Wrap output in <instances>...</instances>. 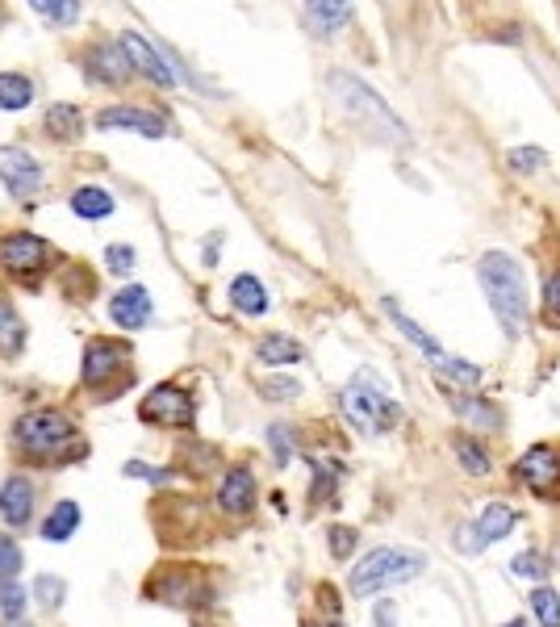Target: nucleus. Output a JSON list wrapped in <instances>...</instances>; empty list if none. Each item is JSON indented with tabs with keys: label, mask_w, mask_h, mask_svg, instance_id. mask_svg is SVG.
Masks as SVG:
<instances>
[{
	"label": "nucleus",
	"mask_w": 560,
	"mask_h": 627,
	"mask_svg": "<svg viewBox=\"0 0 560 627\" xmlns=\"http://www.w3.org/2000/svg\"><path fill=\"white\" fill-rule=\"evenodd\" d=\"M477 276H481L489 310H494L502 322V331L510 339L523 335V327H527V281H523L519 260L506 251H485L481 264H477Z\"/></svg>",
	"instance_id": "1"
},
{
	"label": "nucleus",
	"mask_w": 560,
	"mask_h": 627,
	"mask_svg": "<svg viewBox=\"0 0 560 627\" xmlns=\"http://www.w3.org/2000/svg\"><path fill=\"white\" fill-rule=\"evenodd\" d=\"M427 569V556L423 552H410V548H372L364 561H356L352 577H347V590L352 598H372V594H385L393 586H406L414 582L418 573Z\"/></svg>",
	"instance_id": "2"
},
{
	"label": "nucleus",
	"mask_w": 560,
	"mask_h": 627,
	"mask_svg": "<svg viewBox=\"0 0 560 627\" xmlns=\"http://www.w3.org/2000/svg\"><path fill=\"white\" fill-rule=\"evenodd\" d=\"M339 402H343V414L352 418L364 435H381V431L402 423V406L393 402L389 385L372 373V368H360V373L343 385Z\"/></svg>",
	"instance_id": "3"
},
{
	"label": "nucleus",
	"mask_w": 560,
	"mask_h": 627,
	"mask_svg": "<svg viewBox=\"0 0 560 627\" xmlns=\"http://www.w3.org/2000/svg\"><path fill=\"white\" fill-rule=\"evenodd\" d=\"M331 88H335L339 105L347 109V118L360 122V126H368L372 138H381V143H410V130L402 126V118H398V113H393L360 76L331 72Z\"/></svg>",
	"instance_id": "4"
},
{
	"label": "nucleus",
	"mask_w": 560,
	"mask_h": 627,
	"mask_svg": "<svg viewBox=\"0 0 560 627\" xmlns=\"http://www.w3.org/2000/svg\"><path fill=\"white\" fill-rule=\"evenodd\" d=\"M13 435H17V448L26 452V456H34L38 464L67 460V456H76V448H80L72 418L59 414V410H34V414H26L17 423Z\"/></svg>",
	"instance_id": "5"
},
{
	"label": "nucleus",
	"mask_w": 560,
	"mask_h": 627,
	"mask_svg": "<svg viewBox=\"0 0 560 627\" xmlns=\"http://www.w3.org/2000/svg\"><path fill=\"white\" fill-rule=\"evenodd\" d=\"M381 310L393 318V322H398V331L418 347V352H423L435 368H439V373H448L452 381H460V385H477L481 381V368L477 364H469V360H460V356H452V352H443V347L423 331V327H418V322L398 306V297H381Z\"/></svg>",
	"instance_id": "6"
},
{
	"label": "nucleus",
	"mask_w": 560,
	"mask_h": 627,
	"mask_svg": "<svg viewBox=\"0 0 560 627\" xmlns=\"http://www.w3.org/2000/svg\"><path fill=\"white\" fill-rule=\"evenodd\" d=\"M515 523H519L515 510L502 506V502H489L473 523H464V527L456 531V548H460V552H469V556H477V552H485L489 544L506 540L510 531H515Z\"/></svg>",
	"instance_id": "7"
},
{
	"label": "nucleus",
	"mask_w": 560,
	"mask_h": 627,
	"mask_svg": "<svg viewBox=\"0 0 560 627\" xmlns=\"http://www.w3.org/2000/svg\"><path fill=\"white\" fill-rule=\"evenodd\" d=\"M138 414H143V423H155V427H193V418H197V406H193V398L184 389H176V385H159V389H151L147 398H143V406H138Z\"/></svg>",
	"instance_id": "8"
},
{
	"label": "nucleus",
	"mask_w": 560,
	"mask_h": 627,
	"mask_svg": "<svg viewBox=\"0 0 560 627\" xmlns=\"http://www.w3.org/2000/svg\"><path fill=\"white\" fill-rule=\"evenodd\" d=\"M515 473H519V481L527 485V490H531L535 498H552V494H560V452L548 448V444L527 448Z\"/></svg>",
	"instance_id": "9"
},
{
	"label": "nucleus",
	"mask_w": 560,
	"mask_h": 627,
	"mask_svg": "<svg viewBox=\"0 0 560 627\" xmlns=\"http://www.w3.org/2000/svg\"><path fill=\"white\" fill-rule=\"evenodd\" d=\"M118 46H122V55H126V63L134 67V72H143V76H147L151 84H159V88H176L172 59H163L155 42H147L143 34H134V30H122Z\"/></svg>",
	"instance_id": "10"
},
{
	"label": "nucleus",
	"mask_w": 560,
	"mask_h": 627,
	"mask_svg": "<svg viewBox=\"0 0 560 627\" xmlns=\"http://www.w3.org/2000/svg\"><path fill=\"white\" fill-rule=\"evenodd\" d=\"M0 180L13 197H34L42 184V164L26 147H0Z\"/></svg>",
	"instance_id": "11"
},
{
	"label": "nucleus",
	"mask_w": 560,
	"mask_h": 627,
	"mask_svg": "<svg viewBox=\"0 0 560 627\" xmlns=\"http://www.w3.org/2000/svg\"><path fill=\"white\" fill-rule=\"evenodd\" d=\"M46 260H51V247L38 235H13L0 243V268H9L13 276H30V272L46 268Z\"/></svg>",
	"instance_id": "12"
},
{
	"label": "nucleus",
	"mask_w": 560,
	"mask_h": 627,
	"mask_svg": "<svg viewBox=\"0 0 560 627\" xmlns=\"http://www.w3.org/2000/svg\"><path fill=\"white\" fill-rule=\"evenodd\" d=\"M97 126L101 130H130V134H147V138H163L168 134V122L159 113L147 109H134V105H109L97 113Z\"/></svg>",
	"instance_id": "13"
},
{
	"label": "nucleus",
	"mask_w": 560,
	"mask_h": 627,
	"mask_svg": "<svg viewBox=\"0 0 560 627\" xmlns=\"http://www.w3.org/2000/svg\"><path fill=\"white\" fill-rule=\"evenodd\" d=\"M151 310H155V301H151V293L143 285H130L122 293H113V301H109V318L118 322V327H126V331L147 327Z\"/></svg>",
	"instance_id": "14"
},
{
	"label": "nucleus",
	"mask_w": 560,
	"mask_h": 627,
	"mask_svg": "<svg viewBox=\"0 0 560 627\" xmlns=\"http://www.w3.org/2000/svg\"><path fill=\"white\" fill-rule=\"evenodd\" d=\"M122 347H113L109 339H92L88 343V352H84V364H80V377H84V385H101V381H109L113 373L122 368Z\"/></svg>",
	"instance_id": "15"
},
{
	"label": "nucleus",
	"mask_w": 560,
	"mask_h": 627,
	"mask_svg": "<svg viewBox=\"0 0 560 627\" xmlns=\"http://www.w3.org/2000/svg\"><path fill=\"white\" fill-rule=\"evenodd\" d=\"M84 72L88 80H97V84H122L130 76V63L122 55V46H92L88 59H84Z\"/></svg>",
	"instance_id": "16"
},
{
	"label": "nucleus",
	"mask_w": 560,
	"mask_h": 627,
	"mask_svg": "<svg viewBox=\"0 0 560 627\" xmlns=\"http://www.w3.org/2000/svg\"><path fill=\"white\" fill-rule=\"evenodd\" d=\"M30 510H34V485L26 477H9L0 485V515H5L9 527L30 523Z\"/></svg>",
	"instance_id": "17"
},
{
	"label": "nucleus",
	"mask_w": 560,
	"mask_h": 627,
	"mask_svg": "<svg viewBox=\"0 0 560 627\" xmlns=\"http://www.w3.org/2000/svg\"><path fill=\"white\" fill-rule=\"evenodd\" d=\"M251 502H255V477H251V469H230L222 477L218 506L226 510V515H243V510H251Z\"/></svg>",
	"instance_id": "18"
},
{
	"label": "nucleus",
	"mask_w": 560,
	"mask_h": 627,
	"mask_svg": "<svg viewBox=\"0 0 560 627\" xmlns=\"http://www.w3.org/2000/svg\"><path fill=\"white\" fill-rule=\"evenodd\" d=\"M352 5H326V0H318V5H306L301 9V17H306V30L318 34V38H335L347 21H352Z\"/></svg>",
	"instance_id": "19"
},
{
	"label": "nucleus",
	"mask_w": 560,
	"mask_h": 627,
	"mask_svg": "<svg viewBox=\"0 0 560 627\" xmlns=\"http://www.w3.org/2000/svg\"><path fill=\"white\" fill-rule=\"evenodd\" d=\"M230 306H235L239 314H264L268 310V293H264V285H260V276H251V272H243V276H235L230 281Z\"/></svg>",
	"instance_id": "20"
},
{
	"label": "nucleus",
	"mask_w": 560,
	"mask_h": 627,
	"mask_svg": "<svg viewBox=\"0 0 560 627\" xmlns=\"http://www.w3.org/2000/svg\"><path fill=\"white\" fill-rule=\"evenodd\" d=\"M72 209H76L80 218H88V222L109 218V214H113V193L97 189V184H84V189L72 193Z\"/></svg>",
	"instance_id": "21"
},
{
	"label": "nucleus",
	"mask_w": 560,
	"mask_h": 627,
	"mask_svg": "<svg viewBox=\"0 0 560 627\" xmlns=\"http://www.w3.org/2000/svg\"><path fill=\"white\" fill-rule=\"evenodd\" d=\"M255 356H260L264 364H297L301 356H306V352H301V343L297 339H289V335H268V339H260V347H255Z\"/></svg>",
	"instance_id": "22"
},
{
	"label": "nucleus",
	"mask_w": 560,
	"mask_h": 627,
	"mask_svg": "<svg viewBox=\"0 0 560 627\" xmlns=\"http://www.w3.org/2000/svg\"><path fill=\"white\" fill-rule=\"evenodd\" d=\"M80 109L76 105H51V109H46V118H42V130L46 134H51V138H63V143H67V138H80Z\"/></svg>",
	"instance_id": "23"
},
{
	"label": "nucleus",
	"mask_w": 560,
	"mask_h": 627,
	"mask_svg": "<svg viewBox=\"0 0 560 627\" xmlns=\"http://www.w3.org/2000/svg\"><path fill=\"white\" fill-rule=\"evenodd\" d=\"M80 527V506L76 502H59L55 510H51V515H46V523H42V536L46 540H67V536H72V531Z\"/></svg>",
	"instance_id": "24"
},
{
	"label": "nucleus",
	"mask_w": 560,
	"mask_h": 627,
	"mask_svg": "<svg viewBox=\"0 0 560 627\" xmlns=\"http://www.w3.org/2000/svg\"><path fill=\"white\" fill-rule=\"evenodd\" d=\"M456 414L469 418L473 427H485V431H498L502 427V410L485 398H456Z\"/></svg>",
	"instance_id": "25"
},
{
	"label": "nucleus",
	"mask_w": 560,
	"mask_h": 627,
	"mask_svg": "<svg viewBox=\"0 0 560 627\" xmlns=\"http://www.w3.org/2000/svg\"><path fill=\"white\" fill-rule=\"evenodd\" d=\"M21 343H26V327L9 301H0V356H17Z\"/></svg>",
	"instance_id": "26"
},
{
	"label": "nucleus",
	"mask_w": 560,
	"mask_h": 627,
	"mask_svg": "<svg viewBox=\"0 0 560 627\" xmlns=\"http://www.w3.org/2000/svg\"><path fill=\"white\" fill-rule=\"evenodd\" d=\"M34 101V84L17 72H5L0 76V109H26Z\"/></svg>",
	"instance_id": "27"
},
{
	"label": "nucleus",
	"mask_w": 560,
	"mask_h": 627,
	"mask_svg": "<svg viewBox=\"0 0 560 627\" xmlns=\"http://www.w3.org/2000/svg\"><path fill=\"white\" fill-rule=\"evenodd\" d=\"M527 598H531V615L540 619V627H560V594L552 586H535Z\"/></svg>",
	"instance_id": "28"
},
{
	"label": "nucleus",
	"mask_w": 560,
	"mask_h": 627,
	"mask_svg": "<svg viewBox=\"0 0 560 627\" xmlns=\"http://www.w3.org/2000/svg\"><path fill=\"white\" fill-rule=\"evenodd\" d=\"M34 13L51 26H76L80 21V5H72V0H34Z\"/></svg>",
	"instance_id": "29"
},
{
	"label": "nucleus",
	"mask_w": 560,
	"mask_h": 627,
	"mask_svg": "<svg viewBox=\"0 0 560 627\" xmlns=\"http://www.w3.org/2000/svg\"><path fill=\"white\" fill-rule=\"evenodd\" d=\"M339 477H343V469H339V464L335 460H314V485H310V498H331L335 494V485H339Z\"/></svg>",
	"instance_id": "30"
},
{
	"label": "nucleus",
	"mask_w": 560,
	"mask_h": 627,
	"mask_svg": "<svg viewBox=\"0 0 560 627\" xmlns=\"http://www.w3.org/2000/svg\"><path fill=\"white\" fill-rule=\"evenodd\" d=\"M456 456H460V464H464V473H489V456H485V448H477L473 439H456Z\"/></svg>",
	"instance_id": "31"
},
{
	"label": "nucleus",
	"mask_w": 560,
	"mask_h": 627,
	"mask_svg": "<svg viewBox=\"0 0 560 627\" xmlns=\"http://www.w3.org/2000/svg\"><path fill=\"white\" fill-rule=\"evenodd\" d=\"M268 448H272L276 464H289L293 460V431L285 423H272L268 427Z\"/></svg>",
	"instance_id": "32"
},
{
	"label": "nucleus",
	"mask_w": 560,
	"mask_h": 627,
	"mask_svg": "<svg viewBox=\"0 0 560 627\" xmlns=\"http://www.w3.org/2000/svg\"><path fill=\"white\" fill-rule=\"evenodd\" d=\"M544 151L540 147H510V155H506V164L515 168V172H535V168H544Z\"/></svg>",
	"instance_id": "33"
},
{
	"label": "nucleus",
	"mask_w": 560,
	"mask_h": 627,
	"mask_svg": "<svg viewBox=\"0 0 560 627\" xmlns=\"http://www.w3.org/2000/svg\"><path fill=\"white\" fill-rule=\"evenodd\" d=\"M0 611H5V619H21V611H26V590L17 582L0 586Z\"/></svg>",
	"instance_id": "34"
},
{
	"label": "nucleus",
	"mask_w": 560,
	"mask_h": 627,
	"mask_svg": "<svg viewBox=\"0 0 560 627\" xmlns=\"http://www.w3.org/2000/svg\"><path fill=\"white\" fill-rule=\"evenodd\" d=\"M34 594H38V602H42V607L46 611H55L59 607V602H63V582H59V577H38V582H34Z\"/></svg>",
	"instance_id": "35"
},
{
	"label": "nucleus",
	"mask_w": 560,
	"mask_h": 627,
	"mask_svg": "<svg viewBox=\"0 0 560 627\" xmlns=\"http://www.w3.org/2000/svg\"><path fill=\"white\" fill-rule=\"evenodd\" d=\"M21 573V548L13 540H0V582H13Z\"/></svg>",
	"instance_id": "36"
},
{
	"label": "nucleus",
	"mask_w": 560,
	"mask_h": 627,
	"mask_svg": "<svg viewBox=\"0 0 560 627\" xmlns=\"http://www.w3.org/2000/svg\"><path fill=\"white\" fill-rule=\"evenodd\" d=\"M510 573H515V577H544L548 565L540 561V552H519L515 561H510Z\"/></svg>",
	"instance_id": "37"
},
{
	"label": "nucleus",
	"mask_w": 560,
	"mask_h": 627,
	"mask_svg": "<svg viewBox=\"0 0 560 627\" xmlns=\"http://www.w3.org/2000/svg\"><path fill=\"white\" fill-rule=\"evenodd\" d=\"M105 260H109L113 272H134V247H126V243L109 247V251H105Z\"/></svg>",
	"instance_id": "38"
},
{
	"label": "nucleus",
	"mask_w": 560,
	"mask_h": 627,
	"mask_svg": "<svg viewBox=\"0 0 560 627\" xmlns=\"http://www.w3.org/2000/svg\"><path fill=\"white\" fill-rule=\"evenodd\" d=\"M352 548H356V531H352V527H331V552L339 556V561H343V556L352 552Z\"/></svg>",
	"instance_id": "39"
},
{
	"label": "nucleus",
	"mask_w": 560,
	"mask_h": 627,
	"mask_svg": "<svg viewBox=\"0 0 560 627\" xmlns=\"http://www.w3.org/2000/svg\"><path fill=\"white\" fill-rule=\"evenodd\" d=\"M544 310L552 318H560V272H552L548 281H544Z\"/></svg>",
	"instance_id": "40"
},
{
	"label": "nucleus",
	"mask_w": 560,
	"mask_h": 627,
	"mask_svg": "<svg viewBox=\"0 0 560 627\" xmlns=\"http://www.w3.org/2000/svg\"><path fill=\"white\" fill-rule=\"evenodd\" d=\"M126 473H130V477L159 481V485H163V481H172V473H168V469H151V464H138V460H130V464H126Z\"/></svg>",
	"instance_id": "41"
},
{
	"label": "nucleus",
	"mask_w": 560,
	"mask_h": 627,
	"mask_svg": "<svg viewBox=\"0 0 560 627\" xmlns=\"http://www.w3.org/2000/svg\"><path fill=\"white\" fill-rule=\"evenodd\" d=\"M297 385L293 381H268V398H293Z\"/></svg>",
	"instance_id": "42"
},
{
	"label": "nucleus",
	"mask_w": 560,
	"mask_h": 627,
	"mask_svg": "<svg viewBox=\"0 0 560 627\" xmlns=\"http://www.w3.org/2000/svg\"><path fill=\"white\" fill-rule=\"evenodd\" d=\"M5 627H30V623H26V619H9Z\"/></svg>",
	"instance_id": "43"
},
{
	"label": "nucleus",
	"mask_w": 560,
	"mask_h": 627,
	"mask_svg": "<svg viewBox=\"0 0 560 627\" xmlns=\"http://www.w3.org/2000/svg\"><path fill=\"white\" fill-rule=\"evenodd\" d=\"M506 627H527V623H523V619H515V623H506Z\"/></svg>",
	"instance_id": "44"
}]
</instances>
